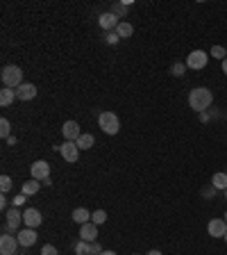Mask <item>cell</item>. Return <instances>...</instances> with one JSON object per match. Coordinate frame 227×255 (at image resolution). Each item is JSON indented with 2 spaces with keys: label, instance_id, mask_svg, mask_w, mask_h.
<instances>
[{
  "label": "cell",
  "instance_id": "cell-1",
  "mask_svg": "<svg viewBox=\"0 0 227 255\" xmlns=\"http://www.w3.org/2000/svg\"><path fill=\"white\" fill-rule=\"evenodd\" d=\"M211 103H214V93L209 92L207 87H195V89H191V93H188V107L195 112H205L211 107Z\"/></svg>",
  "mask_w": 227,
  "mask_h": 255
},
{
  "label": "cell",
  "instance_id": "cell-2",
  "mask_svg": "<svg viewBox=\"0 0 227 255\" xmlns=\"http://www.w3.org/2000/svg\"><path fill=\"white\" fill-rule=\"evenodd\" d=\"M0 80H2V85L9 87V89H19L21 85H23V71H21L19 66H5L2 69V73H0Z\"/></svg>",
  "mask_w": 227,
  "mask_h": 255
},
{
  "label": "cell",
  "instance_id": "cell-3",
  "mask_svg": "<svg viewBox=\"0 0 227 255\" xmlns=\"http://www.w3.org/2000/svg\"><path fill=\"white\" fill-rule=\"evenodd\" d=\"M98 125H100V130H103L104 135H116V132L121 130V121H118V116L114 112H103V114L98 116Z\"/></svg>",
  "mask_w": 227,
  "mask_h": 255
},
{
  "label": "cell",
  "instance_id": "cell-4",
  "mask_svg": "<svg viewBox=\"0 0 227 255\" xmlns=\"http://www.w3.org/2000/svg\"><path fill=\"white\" fill-rule=\"evenodd\" d=\"M21 223H23V214L19 212V208H9L5 212V232H12V230H19Z\"/></svg>",
  "mask_w": 227,
  "mask_h": 255
},
{
  "label": "cell",
  "instance_id": "cell-5",
  "mask_svg": "<svg viewBox=\"0 0 227 255\" xmlns=\"http://www.w3.org/2000/svg\"><path fill=\"white\" fill-rule=\"evenodd\" d=\"M19 237L9 235V232H2V237H0V255H16V251H19Z\"/></svg>",
  "mask_w": 227,
  "mask_h": 255
},
{
  "label": "cell",
  "instance_id": "cell-6",
  "mask_svg": "<svg viewBox=\"0 0 227 255\" xmlns=\"http://www.w3.org/2000/svg\"><path fill=\"white\" fill-rule=\"evenodd\" d=\"M207 62H209V55L205 50H191L186 57V66L188 69H195V71H198V69H205Z\"/></svg>",
  "mask_w": 227,
  "mask_h": 255
},
{
  "label": "cell",
  "instance_id": "cell-7",
  "mask_svg": "<svg viewBox=\"0 0 227 255\" xmlns=\"http://www.w3.org/2000/svg\"><path fill=\"white\" fill-rule=\"evenodd\" d=\"M59 155L64 157L68 164H75L78 162V157H80V148L75 141H64V144L59 146Z\"/></svg>",
  "mask_w": 227,
  "mask_h": 255
},
{
  "label": "cell",
  "instance_id": "cell-8",
  "mask_svg": "<svg viewBox=\"0 0 227 255\" xmlns=\"http://www.w3.org/2000/svg\"><path fill=\"white\" fill-rule=\"evenodd\" d=\"M30 173H32L34 180L43 183L45 178H50V164L45 162V160H37V162L30 166Z\"/></svg>",
  "mask_w": 227,
  "mask_h": 255
},
{
  "label": "cell",
  "instance_id": "cell-9",
  "mask_svg": "<svg viewBox=\"0 0 227 255\" xmlns=\"http://www.w3.org/2000/svg\"><path fill=\"white\" fill-rule=\"evenodd\" d=\"M23 223H25V228H39L41 223H43V216H41L39 209H34V208H27L25 212H23Z\"/></svg>",
  "mask_w": 227,
  "mask_h": 255
},
{
  "label": "cell",
  "instance_id": "cell-10",
  "mask_svg": "<svg viewBox=\"0 0 227 255\" xmlns=\"http://www.w3.org/2000/svg\"><path fill=\"white\" fill-rule=\"evenodd\" d=\"M207 232L214 237V239H223L227 232V221L225 219H211L207 226Z\"/></svg>",
  "mask_w": 227,
  "mask_h": 255
},
{
  "label": "cell",
  "instance_id": "cell-11",
  "mask_svg": "<svg viewBox=\"0 0 227 255\" xmlns=\"http://www.w3.org/2000/svg\"><path fill=\"white\" fill-rule=\"evenodd\" d=\"M19 244L23 246V249H30V246H34L37 244V239H39V235H37V230L34 228H23L19 230Z\"/></svg>",
  "mask_w": 227,
  "mask_h": 255
},
{
  "label": "cell",
  "instance_id": "cell-12",
  "mask_svg": "<svg viewBox=\"0 0 227 255\" xmlns=\"http://www.w3.org/2000/svg\"><path fill=\"white\" fill-rule=\"evenodd\" d=\"M62 135H64L66 141H78L80 135H82V130H80L78 121H66L64 125H62Z\"/></svg>",
  "mask_w": 227,
  "mask_h": 255
},
{
  "label": "cell",
  "instance_id": "cell-13",
  "mask_svg": "<svg viewBox=\"0 0 227 255\" xmlns=\"http://www.w3.org/2000/svg\"><path fill=\"white\" fill-rule=\"evenodd\" d=\"M98 23H100V27H103V30H107V32H114L121 21H118V16L114 12H104V14H100Z\"/></svg>",
  "mask_w": 227,
  "mask_h": 255
},
{
  "label": "cell",
  "instance_id": "cell-14",
  "mask_svg": "<svg viewBox=\"0 0 227 255\" xmlns=\"http://www.w3.org/2000/svg\"><path fill=\"white\" fill-rule=\"evenodd\" d=\"M80 237L84 239V242H89V244H93L98 239V226L93 221H89V223H84V226H80Z\"/></svg>",
  "mask_w": 227,
  "mask_h": 255
},
{
  "label": "cell",
  "instance_id": "cell-15",
  "mask_svg": "<svg viewBox=\"0 0 227 255\" xmlns=\"http://www.w3.org/2000/svg\"><path fill=\"white\" fill-rule=\"evenodd\" d=\"M16 96H19V100H32V98H37V87H34L32 82H23V85L16 89Z\"/></svg>",
  "mask_w": 227,
  "mask_h": 255
},
{
  "label": "cell",
  "instance_id": "cell-16",
  "mask_svg": "<svg viewBox=\"0 0 227 255\" xmlns=\"http://www.w3.org/2000/svg\"><path fill=\"white\" fill-rule=\"evenodd\" d=\"M91 214H93V212H89L86 208H75L73 209V214H71V219L75 223H80V226H84V223L91 221Z\"/></svg>",
  "mask_w": 227,
  "mask_h": 255
},
{
  "label": "cell",
  "instance_id": "cell-17",
  "mask_svg": "<svg viewBox=\"0 0 227 255\" xmlns=\"http://www.w3.org/2000/svg\"><path fill=\"white\" fill-rule=\"evenodd\" d=\"M16 98H19V96H16V89L5 87V89L0 92V105H2V107H9V105H12Z\"/></svg>",
  "mask_w": 227,
  "mask_h": 255
},
{
  "label": "cell",
  "instance_id": "cell-18",
  "mask_svg": "<svg viewBox=\"0 0 227 255\" xmlns=\"http://www.w3.org/2000/svg\"><path fill=\"white\" fill-rule=\"evenodd\" d=\"M41 189V183L39 180H27V183H23V189H21V194H25V196H34V194H39Z\"/></svg>",
  "mask_w": 227,
  "mask_h": 255
},
{
  "label": "cell",
  "instance_id": "cell-19",
  "mask_svg": "<svg viewBox=\"0 0 227 255\" xmlns=\"http://www.w3.org/2000/svg\"><path fill=\"white\" fill-rule=\"evenodd\" d=\"M75 144H78V148H82V151H89L91 146L96 144V137H93V135H89V132H82Z\"/></svg>",
  "mask_w": 227,
  "mask_h": 255
},
{
  "label": "cell",
  "instance_id": "cell-20",
  "mask_svg": "<svg viewBox=\"0 0 227 255\" xmlns=\"http://www.w3.org/2000/svg\"><path fill=\"white\" fill-rule=\"evenodd\" d=\"M114 32H116L118 37H121V39H130L132 34H134V27H132L130 23H125V21H121V23H118V27L114 30Z\"/></svg>",
  "mask_w": 227,
  "mask_h": 255
},
{
  "label": "cell",
  "instance_id": "cell-21",
  "mask_svg": "<svg viewBox=\"0 0 227 255\" xmlns=\"http://www.w3.org/2000/svg\"><path fill=\"white\" fill-rule=\"evenodd\" d=\"M211 185H214L216 189L227 191V173H223V171H218V173H214V178H211Z\"/></svg>",
  "mask_w": 227,
  "mask_h": 255
},
{
  "label": "cell",
  "instance_id": "cell-22",
  "mask_svg": "<svg viewBox=\"0 0 227 255\" xmlns=\"http://www.w3.org/2000/svg\"><path fill=\"white\" fill-rule=\"evenodd\" d=\"M130 7H132V0H125V2H116V5L111 7V12L121 19V16H125V14L130 12Z\"/></svg>",
  "mask_w": 227,
  "mask_h": 255
},
{
  "label": "cell",
  "instance_id": "cell-23",
  "mask_svg": "<svg viewBox=\"0 0 227 255\" xmlns=\"http://www.w3.org/2000/svg\"><path fill=\"white\" fill-rule=\"evenodd\" d=\"M0 137H2V139L12 137V123H9L7 118H0Z\"/></svg>",
  "mask_w": 227,
  "mask_h": 255
},
{
  "label": "cell",
  "instance_id": "cell-24",
  "mask_svg": "<svg viewBox=\"0 0 227 255\" xmlns=\"http://www.w3.org/2000/svg\"><path fill=\"white\" fill-rule=\"evenodd\" d=\"M89 253H91V244L84 242V239H80L75 244V255H89Z\"/></svg>",
  "mask_w": 227,
  "mask_h": 255
},
{
  "label": "cell",
  "instance_id": "cell-25",
  "mask_svg": "<svg viewBox=\"0 0 227 255\" xmlns=\"http://www.w3.org/2000/svg\"><path fill=\"white\" fill-rule=\"evenodd\" d=\"M209 55H211L214 59H221V62H225V59H227V50L223 46H214Z\"/></svg>",
  "mask_w": 227,
  "mask_h": 255
},
{
  "label": "cell",
  "instance_id": "cell-26",
  "mask_svg": "<svg viewBox=\"0 0 227 255\" xmlns=\"http://www.w3.org/2000/svg\"><path fill=\"white\" fill-rule=\"evenodd\" d=\"M91 221L96 223V226H100V223H104V221H107V212H104V209H96V212L91 214Z\"/></svg>",
  "mask_w": 227,
  "mask_h": 255
},
{
  "label": "cell",
  "instance_id": "cell-27",
  "mask_svg": "<svg viewBox=\"0 0 227 255\" xmlns=\"http://www.w3.org/2000/svg\"><path fill=\"white\" fill-rule=\"evenodd\" d=\"M0 189H2V194H7V191L12 189V178H9V176L0 178Z\"/></svg>",
  "mask_w": 227,
  "mask_h": 255
},
{
  "label": "cell",
  "instance_id": "cell-28",
  "mask_svg": "<svg viewBox=\"0 0 227 255\" xmlns=\"http://www.w3.org/2000/svg\"><path fill=\"white\" fill-rule=\"evenodd\" d=\"M184 69H186V64H180V62H177V64H173L170 73H173L175 78H182V75H184Z\"/></svg>",
  "mask_w": 227,
  "mask_h": 255
},
{
  "label": "cell",
  "instance_id": "cell-29",
  "mask_svg": "<svg viewBox=\"0 0 227 255\" xmlns=\"http://www.w3.org/2000/svg\"><path fill=\"white\" fill-rule=\"evenodd\" d=\"M104 41H107L109 46H116L118 41H121V37H118L116 32H107V37H104Z\"/></svg>",
  "mask_w": 227,
  "mask_h": 255
},
{
  "label": "cell",
  "instance_id": "cell-30",
  "mask_svg": "<svg viewBox=\"0 0 227 255\" xmlns=\"http://www.w3.org/2000/svg\"><path fill=\"white\" fill-rule=\"evenodd\" d=\"M25 194H19V196H14V201H12V208H21V205L25 203Z\"/></svg>",
  "mask_w": 227,
  "mask_h": 255
},
{
  "label": "cell",
  "instance_id": "cell-31",
  "mask_svg": "<svg viewBox=\"0 0 227 255\" xmlns=\"http://www.w3.org/2000/svg\"><path fill=\"white\" fill-rule=\"evenodd\" d=\"M41 255H59V253H57V249H55V246H50V244H45L43 249H41Z\"/></svg>",
  "mask_w": 227,
  "mask_h": 255
},
{
  "label": "cell",
  "instance_id": "cell-32",
  "mask_svg": "<svg viewBox=\"0 0 227 255\" xmlns=\"http://www.w3.org/2000/svg\"><path fill=\"white\" fill-rule=\"evenodd\" d=\"M103 246H100V244H98V242H93V244H91V253L89 255H100V253H103Z\"/></svg>",
  "mask_w": 227,
  "mask_h": 255
},
{
  "label": "cell",
  "instance_id": "cell-33",
  "mask_svg": "<svg viewBox=\"0 0 227 255\" xmlns=\"http://www.w3.org/2000/svg\"><path fill=\"white\" fill-rule=\"evenodd\" d=\"M216 191H218V189H216L214 185H211V187H207V189L202 191V196H205V198H209V196H211V194H216Z\"/></svg>",
  "mask_w": 227,
  "mask_h": 255
},
{
  "label": "cell",
  "instance_id": "cell-34",
  "mask_svg": "<svg viewBox=\"0 0 227 255\" xmlns=\"http://www.w3.org/2000/svg\"><path fill=\"white\" fill-rule=\"evenodd\" d=\"M0 208H2V209H5V212H7V209H9V208H7V198H5V196H2V198H0Z\"/></svg>",
  "mask_w": 227,
  "mask_h": 255
},
{
  "label": "cell",
  "instance_id": "cell-35",
  "mask_svg": "<svg viewBox=\"0 0 227 255\" xmlns=\"http://www.w3.org/2000/svg\"><path fill=\"white\" fill-rule=\"evenodd\" d=\"M145 255H162V251H148Z\"/></svg>",
  "mask_w": 227,
  "mask_h": 255
},
{
  "label": "cell",
  "instance_id": "cell-36",
  "mask_svg": "<svg viewBox=\"0 0 227 255\" xmlns=\"http://www.w3.org/2000/svg\"><path fill=\"white\" fill-rule=\"evenodd\" d=\"M223 73H225V75H227V59H225V62H223Z\"/></svg>",
  "mask_w": 227,
  "mask_h": 255
},
{
  "label": "cell",
  "instance_id": "cell-37",
  "mask_svg": "<svg viewBox=\"0 0 227 255\" xmlns=\"http://www.w3.org/2000/svg\"><path fill=\"white\" fill-rule=\"evenodd\" d=\"M100 255H116V253H114V251H103Z\"/></svg>",
  "mask_w": 227,
  "mask_h": 255
},
{
  "label": "cell",
  "instance_id": "cell-38",
  "mask_svg": "<svg viewBox=\"0 0 227 255\" xmlns=\"http://www.w3.org/2000/svg\"><path fill=\"white\" fill-rule=\"evenodd\" d=\"M223 239H225V242H227V232H225V237H223Z\"/></svg>",
  "mask_w": 227,
  "mask_h": 255
},
{
  "label": "cell",
  "instance_id": "cell-39",
  "mask_svg": "<svg viewBox=\"0 0 227 255\" xmlns=\"http://www.w3.org/2000/svg\"><path fill=\"white\" fill-rule=\"evenodd\" d=\"M223 219H225V221H227V212H225V216H223Z\"/></svg>",
  "mask_w": 227,
  "mask_h": 255
},
{
  "label": "cell",
  "instance_id": "cell-40",
  "mask_svg": "<svg viewBox=\"0 0 227 255\" xmlns=\"http://www.w3.org/2000/svg\"><path fill=\"white\" fill-rule=\"evenodd\" d=\"M225 196H227V191H225Z\"/></svg>",
  "mask_w": 227,
  "mask_h": 255
}]
</instances>
